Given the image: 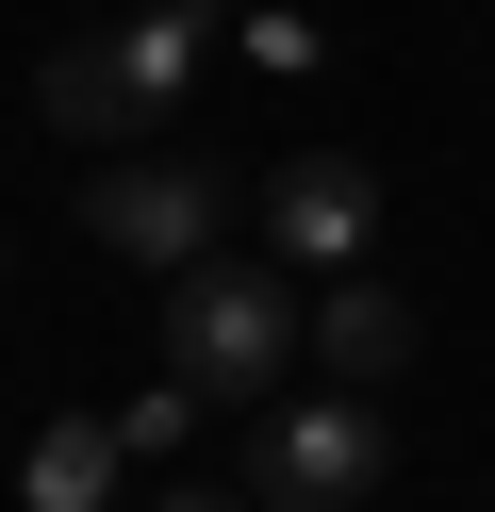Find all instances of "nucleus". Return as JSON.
Listing matches in <instances>:
<instances>
[{"label": "nucleus", "instance_id": "2", "mask_svg": "<svg viewBox=\"0 0 495 512\" xmlns=\"http://www.w3.org/2000/svg\"><path fill=\"white\" fill-rule=\"evenodd\" d=\"M165 380H182L198 413L215 397H297V281L281 265H182L165 281Z\"/></svg>", "mask_w": 495, "mask_h": 512}, {"label": "nucleus", "instance_id": "6", "mask_svg": "<svg viewBox=\"0 0 495 512\" xmlns=\"http://www.w3.org/2000/svg\"><path fill=\"white\" fill-rule=\"evenodd\" d=\"M314 347H330V380H363V397H380V380L413 364V298H396V281H330Z\"/></svg>", "mask_w": 495, "mask_h": 512}, {"label": "nucleus", "instance_id": "1", "mask_svg": "<svg viewBox=\"0 0 495 512\" xmlns=\"http://www.w3.org/2000/svg\"><path fill=\"white\" fill-rule=\"evenodd\" d=\"M198 67H215V0H182V17H99V34H66L50 50V133H165V116L198 100Z\"/></svg>", "mask_w": 495, "mask_h": 512}, {"label": "nucleus", "instance_id": "8", "mask_svg": "<svg viewBox=\"0 0 495 512\" xmlns=\"http://www.w3.org/2000/svg\"><path fill=\"white\" fill-rule=\"evenodd\" d=\"M149 512H248V496H215V479H165V496Z\"/></svg>", "mask_w": 495, "mask_h": 512}, {"label": "nucleus", "instance_id": "7", "mask_svg": "<svg viewBox=\"0 0 495 512\" xmlns=\"http://www.w3.org/2000/svg\"><path fill=\"white\" fill-rule=\"evenodd\" d=\"M116 463H132V446L66 413V430H33V463H17V496H33V512H99V496H116Z\"/></svg>", "mask_w": 495, "mask_h": 512}, {"label": "nucleus", "instance_id": "10", "mask_svg": "<svg viewBox=\"0 0 495 512\" xmlns=\"http://www.w3.org/2000/svg\"><path fill=\"white\" fill-rule=\"evenodd\" d=\"M0 281H17V248H0Z\"/></svg>", "mask_w": 495, "mask_h": 512}, {"label": "nucleus", "instance_id": "4", "mask_svg": "<svg viewBox=\"0 0 495 512\" xmlns=\"http://www.w3.org/2000/svg\"><path fill=\"white\" fill-rule=\"evenodd\" d=\"M215 215H231V182H215V166H99V182H83V232H99V248H132V265H165V281L215 265Z\"/></svg>", "mask_w": 495, "mask_h": 512}, {"label": "nucleus", "instance_id": "3", "mask_svg": "<svg viewBox=\"0 0 495 512\" xmlns=\"http://www.w3.org/2000/svg\"><path fill=\"white\" fill-rule=\"evenodd\" d=\"M396 479V430H380V397H264L248 413V512H363Z\"/></svg>", "mask_w": 495, "mask_h": 512}, {"label": "nucleus", "instance_id": "9", "mask_svg": "<svg viewBox=\"0 0 495 512\" xmlns=\"http://www.w3.org/2000/svg\"><path fill=\"white\" fill-rule=\"evenodd\" d=\"M132 17H182V0H132Z\"/></svg>", "mask_w": 495, "mask_h": 512}, {"label": "nucleus", "instance_id": "5", "mask_svg": "<svg viewBox=\"0 0 495 512\" xmlns=\"http://www.w3.org/2000/svg\"><path fill=\"white\" fill-rule=\"evenodd\" d=\"M264 232H281V265H363V248H380V166L297 149V166L264 182Z\"/></svg>", "mask_w": 495, "mask_h": 512}]
</instances>
